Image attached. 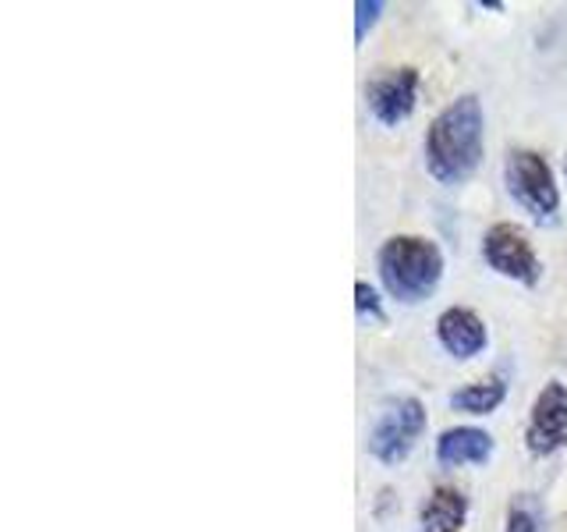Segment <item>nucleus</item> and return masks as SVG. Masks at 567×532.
Instances as JSON below:
<instances>
[{"instance_id":"nucleus-1","label":"nucleus","mask_w":567,"mask_h":532,"mask_svg":"<svg viewBox=\"0 0 567 532\" xmlns=\"http://www.w3.org/2000/svg\"><path fill=\"white\" fill-rule=\"evenodd\" d=\"M486 114L475 93L451 100L425 129V167L440 185H465L483 164Z\"/></svg>"},{"instance_id":"nucleus-2","label":"nucleus","mask_w":567,"mask_h":532,"mask_svg":"<svg viewBox=\"0 0 567 532\" xmlns=\"http://www.w3.org/2000/svg\"><path fill=\"white\" fill-rule=\"evenodd\" d=\"M377 270L390 298L401 306H419L440 288L443 277V253L433 238L422 235H394L380 245Z\"/></svg>"},{"instance_id":"nucleus-3","label":"nucleus","mask_w":567,"mask_h":532,"mask_svg":"<svg viewBox=\"0 0 567 532\" xmlns=\"http://www.w3.org/2000/svg\"><path fill=\"white\" fill-rule=\"evenodd\" d=\"M504 185L511 200L543 224H554L560 213V185L549 160L536 150H511L504 160Z\"/></svg>"},{"instance_id":"nucleus-4","label":"nucleus","mask_w":567,"mask_h":532,"mask_svg":"<svg viewBox=\"0 0 567 532\" xmlns=\"http://www.w3.org/2000/svg\"><path fill=\"white\" fill-rule=\"evenodd\" d=\"M425 422H430V416H425V405L419 398L390 401L369 430V454L380 466H401L415 451L419 437L425 433Z\"/></svg>"},{"instance_id":"nucleus-5","label":"nucleus","mask_w":567,"mask_h":532,"mask_svg":"<svg viewBox=\"0 0 567 532\" xmlns=\"http://www.w3.org/2000/svg\"><path fill=\"white\" fill-rule=\"evenodd\" d=\"M483 259L493 274L511 277L525 284V288H536L539 277H543V263L532 248V238L525 235L522 224L514 221H501L493 224L486 235H483Z\"/></svg>"},{"instance_id":"nucleus-6","label":"nucleus","mask_w":567,"mask_h":532,"mask_svg":"<svg viewBox=\"0 0 567 532\" xmlns=\"http://www.w3.org/2000/svg\"><path fill=\"white\" fill-rule=\"evenodd\" d=\"M419 68L401 64V68H380L377 75L365 82V106L383 129H398L401 121L415 114L419 103Z\"/></svg>"},{"instance_id":"nucleus-7","label":"nucleus","mask_w":567,"mask_h":532,"mask_svg":"<svg viewBox=\"0 0 567 532\" xmlns=\"http://www.w3.org/2000/svg\"><path fill=\"white\" fill-rule=\"evenodd\" d=\"M525 448L532 458H549L567 448V383L549 380L532 401Z\"/></svg>"},{"instance_id":"nucleus-8","label":"nucleus","mask_w":567,"mask_h":532,"mask_svg":"<svg viewBox=\"0 0 567 532\" xmlns=\"http://www.w3.org/2000/svg\"><path fill=\"white\" fill-rule=\"evenodd\" d=\"M436 341L443 345V351L454 355V359H475L483 355L489 345V330H486V319L478 316L468 306H451L436 316Z\"/></svg>"},{"instance_id":"nucleus-9","label":"nucleus","mask_w":567,"mask_h":532,"mask_svg":"<svg viewBox=\"0 0 567 532\" xmlns=\"http://www.w3.org/2000/svg\"><path fill=\"white\" fill-rule=\"evenodd\" d=\"M493 458V437L478 426H451L436 437V461L447 469L486 466Z\"/></svg>"},{"instance_id":"nucleus-10","label":"nucleus","mask_w":567,"mask_h":532,"mask_svg":"<svg viewBox=\"0 0 567 532\" xmlns=\"http://www.w3.org/2000/svg\"><path fill=\"white\" fill-rule=\"evenodd\" d=\"M468 519V497L465 490H457L451 483L433 487V493L425 497V504L419 511L422 532H461Z\"/></svg>"},{"instance_id":"nucleus-11","label":"nucleus","mask_w":567,"mask_h":532,"mask_svg":"<svg viewBox=\"0 0 567 532\" xmlns=\"http://www.w3.org/2000/svg\"><path fill=\"white\" fill-rule=\"evenodd\" d=\"M504 398H507V383L501 372H493V377H483L454 390L451 408H457V412H465V416H489L504 405Z\"/></svg>"},{"instance_id":"nucleus-12","label":"nucleus","mask_w":567,"mask_h":532,"mask_svg":"<svg viewBox=\"0 0 567 532\" xmlns=\"http://www.w3.org/2000/svg\"><path fill=\"white\" fill-rule=\"evenodd\" d=\"M504 532H543V508L536 504L532 493H518L507 504Z\"/></svg>"},{"instance_id":"nucleus-13","label":"nucleus","mask_w":567,"mask_h":532,"mask_svg":"<svg viewBox=\"0 0 567 532\" xmlns=\"http://www.w3.org/2000/svg\"><path fill=\"white\" fill-rule=\"evenodd\" d=\"M354 309H359V316H372L377 324H386V313H383L380 291L372 288L369 280H354Z\"/></svg>"},{"instance_id":"nucleus-14","label":"nucleus","mask_w":567,"mask_h":532,"mask_svg":"<svg viewBox=\"0 0 567 532\" xmlns=\"http://www.w3.org/2000/svg\"><path fill=\"white\" fill-rule=\"evenodd\" d=\"M380 14H383L380 0H359V4H354V43L365 40V32L380 22Z\"/></svg>"},{"instance_id":"nucleus-15","label":"nucleus","mask_w":567,"mask_h":532,"mask_svg":"<svg viewBox=\"0 0 567 532\" xmlns=\"http://www.w3.org/2000/svg\"><path fill=\"white\" fill-rule=\"evenodd\" d=\"M564 174H567V156H564Z\"/></svg>"},{"instance_id":"nucleus-16","label":"nucleus","mask_w":567,"mask_h":532,"mask_svg":"<svg viewBox=\"0 0 567 532\" xmlns=\"http://www.w3.org/2000/svg\"><path fill=\"white\" fill-rule=\"evenodd\" d=\"M560 532H567V522H564V529H560Z\"/></svg>"}]
</instances>
